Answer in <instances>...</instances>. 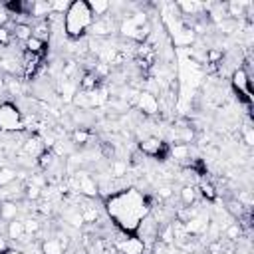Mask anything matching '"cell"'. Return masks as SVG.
Listing matches in <instances>:
<instances>
[{
  "mask_svg": "<svg viewBox=\"0 0 254 254\" xmlns=\"http://www.w3.org/2000/svg\"><path fill=\"white\" fill-rule=\"evenodd\" d=\"M105 206L115 226L125 234H133L139 222L151 212L147 198L137 189H123L109 194L105 198Z\"/></svg>",
  "mask_w": 254,
  "mask_h": 254,
  "instance_id": "obj_1",
  "label": "cell"
},
{
  "mask_svg": "<svg viewBox=\"0 0 254 254\" xmlns=\"http://www.w3.org/2000/svg\"><path fill=\"white\" fill-rule=\"evenodd\" d=\"M93 24V14L85 0H75L69 4L64 16V32L71 40H79Z\"/></svg>",
  "mask_w": 254,
  "mask_h": 254,
  "instance_id": "obj_2",
  "label": "cell"
},
{
  "mask_svg": "<svg viewBox=\"0 0 254 254\" xmlns=\"http://www.w3.org/2000/svg\"><path fill=\"white\" fill-rule=\"evenodd\" d=\"M22 127H24V121H22L20 107L10 101L0 103V129L2 131H18Z\"/></svg>",
  "mask_w": 254,
  "mask_h": 254,
  "instance_id": "obj_3",
  "label": "cell"
},
{
  "mask_svg": "<svg viewBox=\"0 0 254 254\" xmlns=\"http://www.w3.org/2000/svg\"><path fill=\"white\" fill-rule=\"evenodd\" d=\"M139 151L147 157L165 159L169 155V145L159 137H145V139L139 141Z\"/></svg>",
  "mask_w": 254,
  "mask_h": 254,
  "instance_id": "obj_4",
  "label": "cell"
},
{
  "mask_svg": "<svg viewBox=\"0 0 254 254\" xmlns=\"http://www.w3.org/2000/svg\"><path fill=\"white\" fill-rule=\"evenodd\" d=\"M75 181H77V192L85 198H95L99 194V189H97V183L85 173V171H77L75 175Z\"/></svg>",
  "mask_w": 254,
  "mask_h": 254,
  "instance_id": "obj_5",
  "label": "cell"
},
{
  "mask_svg": "<svg viewBox=\"0 0 254 254\" xmlns=\"http://www.w3.org/2000/svg\"><path fill=\"white\" fill-rule=\"evenodd\" d=\"M137 107L143 115H157L159 113V99L151 91H139L137 95Z\"/></svg>",
  "mask_w": 254,
  "mask_h": 254,
  "instance_id": "obj_6",
  "label": "cell"
},
{
  "mask_svg": "<svg viewBox=\"0 0 254 254\" xmlns=\"http://www.w3.org/2000/svg\"><path fill=\"white\" fill-rule=\"evenodd\" d=\"M208 224H210L208 216H202V214H196V216L189 218L187 222H183L185 232H187L189 236H202V234H206Z\"/></svg>",
  "mask_w": 254,
  "mask_h": 254,
  "instance_id": "obj_7",
  "label": "cell"
},
{
  "mask_svg": "<svg viewBox=\"0 0 254 254\" xmlns=\"http://www.w3.org/2000/svg\"><path fill=\"white\" fill-rule=\"evenodd\" d=\"M67 248V236L58 234L56 238H46L40 244V254H65Z\"/></svg>",
  "mask_w": 254,
  "mask_h": 254,
  "instance_id": "obj_8",
  "label": "cell"
},
{
  "mask_svg": "<svg viewBox=\"0 0 254 254\" xmlns=\"http://www.w3.org/2000/svg\"><path fill=\"white\" fill-rule=\"evenodd\" d=\"M89 32L95 36V38H105V36H111L115 32V20L111 16H103V18H95Z\"/></svg>",
  "mask_w": 254,
  "mask_h": 254,
  "instance_id": "obj_9",
  "label": "cell"
},
{
  "mask_svg": "<svg viewBox=\"0 0 254 254\" xmlns=\"http://www.w3.org/2000/svg\"><path fill=\"white\" fill-rule=\"evenodd\" d=\"M46 151V145H44V139L40 135H32L24 141V147H22V153L32 157V159H38L42 153Z\"/></svg>",
  "mask_w": 254,
  "mask_h": 254,
  "instance_id": "obj_10",
  "label": "cell"
},
{
  "mask_svg": "<svg viewBox=\"0 0 254 254\" xmlns=\"http://www.w3.org/2000/svg\"><path fill=\"white\" fill-rule=\"evenodd\" d=\"M117 248L121 250V254H143L145 252V244L137 238V236H127L119 240Z\"/></svg>",
  "mask_w": 254,
  "mask_h": 254,
  "instance_id": "obj_11",
  "label": "cell"
},
{
  "mask_svg": "<svg viewBox=\"0 0 254 254\" xmlns=\"http://www.w3.org/2000/svg\"><path fill=\"white\" fill-rule=\"evenodd\" d=\"M50 14H52V2H46V0H34L32 2V12H30L32 18L46 20Z\"/></svg>",
  "mask_w": 254,
  "mask_h": 254,
  "instance_id": "obj_12",
  "label": "cell"
},
{
  "mask_svg": "<svg viewBox=\"0 0 254 254\" xmlns=\"http://www.w3.org/2000/svg\"><path fill=\"white\" fill-rule=\"evenodd\" d=\"M18 212H20V206L14 200H0V220H6V222L16 220Z\"/></svg>",
  "mask_w": 254,
  "mask_h": 254,
  "instance_id": "obj_13",
  "label": "cell"
},
{
  "mask_svg": "<svg viewBox=\"0 0 254 254\" xmlns=\"http://www.w3.org/2000/svg\"><path fill=\"white\" fill-rule=\"evenodd\" d=\"M77 85H79V83L73 81V77H71V79L64 77V81H62V85H60V95H62L64 103H71L73 95L77 93Z\"/></svg>",
  "mask_w": 254,
  "mask_h": 254,
  "instance_id": "obj_14",
  "label": "cell"
},
{
  "mask_svg": "<svg viewBox=\"0 0 254 254\" xmlns=\"http://www.w3.org/2000/svg\"><path fill=\"white\" fill-rule=\"evenodd\" d=\"M171 135H173L175 141H179V143H183V145H189V143L194 139V129H192L190 125H181V127L173 129Z\"/></svg>",
  "mask_w": 254,
  "mask_h": 254,
  "instance_id": "obj_15",
  "label": "cell"
},
{
  "mask_svg": "<svg viewBox=\"0 0 254 254\" xmlns=\"http://www.w3.org/2000/svg\"><path fill=\"white\" fill-rule=\"evenodd\" d=\"M32 36L42 40V42H48L52 36V28H50L48 20H36V24L32 26Z\"/></svg>",
  "mask_w": 254,
  "mask_h": 254,
  "instance_id": "obj_16",
  "label": "cell"
},
{
  "mask_svg": "<svg viewBox=\"0 0 254 254\" xmlns=\"http://www.w3.org/2000/svg\"><path fill=\"white\" fill-rule=\"evenodd\" d=\"M62 216H64V222H67V224H71V226H75V228H79V226L83 224L81 210L75 208V206H67V208H64Z\"/></svg>",
  "mask_w": 254,
  "mask_h": 254,
  "instance_id": "obj_17",
  "label": "cell"
},
{
  "mask_svg": "<svg viewBox=\"0 0 254 254\" xmlns=\"http://www.w3.org/2000/svg\"><path fill=\"white\" fill-rule=\"evenodd\" d=\"M87 4H89V10H91V14H93V20L107 16V12L111 10V4L105 2V0H91V2H87Z\"/></svg>",
  "mask_w": 254,
  "mask_h": 254,
  "instance_id": "obj_18",
  "label": "cell"
},
{
  "mask_svg": "<svg viewBox=\"0 0 254 254\" xmlns=\"http://www.w3.org/2000/svg\"><path fill=\"white\" fill-rule=\"evenodd\" d=\"M169 155H171L175 161H179V163H185V161L189 159V155H190V149H189V145H183V143H175L173 147H169Z\"/></svg>",
  "mask_w": 254,
  "mask_h": 254,
  "instance_id": "obj_19",
  "label": "cell"
},
{
  "mask_svg": "<svg viewBox=\"0 0 254 254\" xmlns=\"http://www.w3.org/2000/svg\"><path fill=\"white\" fill-rule=\"evenodd\" d=\"M99 87V79L95 77V73L93 71H85L83 75H81V79H79V89H83V91H93V89H97Z\"/></svg>",
  "mask_w": 254,
  "mask_h": 254,
  "instance_id": "obj_20",
  "label": "cell"
},
{
  "mask_svg": "<svg viewBox=\"0 0 254 254\" xmlns=\"http://www.w3.org/2000/svg\"><path fill=\"white\" fill-rule=\"evenodd\" d=\"M12 36H16V40H22V42H28L32 38V26L26 24V22H16L14 24V30H12Z\"/></svg>",
  "mask_w": 254,
  "mask_h": 254,
  "instance_id": "obj_21",
  "label": "cell"
},
{
  "mask_svg": "<svg viewBox=\"0 0 254 254\" xmlns=\"http://www.w3.org/2000/svg\"><path fill=\"white\" fill-rule=\"evenodd\" d=\"M26 232H24V222L22 220H10L8 222V238H12V240H22V236H24Z\"/></svg>",
  "mask_w": 254,
  "mask_h": 254,
  "instance_id": "obj_22",
  "label": "cell"
},
{
  "mask_svg": "<svg viewBox=\"0 0 254 254\" xmlns=\"http://www.w3.org/2000/svg\"><path fill=\"white\" fill-rule=\"evenodd\" d=\"M26 52L36 54V56H42V54L46 52V42H42V40H38V38L32 36V38L26 42Z\"/></svg>",
  "mask_w": 254,
  "mask_h": 254,
  "instance_id": "obj_23",
  "label": "cell"
},
{
  "mask_svg": "<svg viewBox=\"0 0 254 254\" xmlns=\"http://www.w3.org/2000/svg\"><path fill=\"white\" fill-rule=\"evenodd\" d=\"M181 200H183L187 206H190V204L196 200V187H192V185L183 187V189H181Z\"/></svg>",
  "mask_w": 254,
  "mask_h": 254,
  "instance_id": "obj_24",
  "label": "cell"
},
{
  "mask_svg": "<svg viewBox=\"0 0 254 254\" xmlns=\"http://www.w3.org/2000/svg\"><path fill=\"white\" fill-rule=\"evenodd\" d=\"M224 238H228L230 242H238V238H242V226L236 222H230L224 230Z\"/></svg>",
  "mask_w": 254,
  "mask_h": 254,
  "instance_id": "obj_25",
  "label": "cell"
},
{
  "mask_svg": "<svg viewBox=\"0 0 254 254\" xmlns=\"http://www.w3.org/2000/svg\"><path fill=\"white\" fill-rule=\"evenodd\" d=\"M18 177V173L10 167H0V189L2 187H8L10 183H14V179Z\"/></svg>",
  "mask_w": 254,
  "mask_h": 254,
  "instance_id": "obj_26",
  "label": "cell"
},
{
  "mask_svg": "<svg viewBox=\"0 0 254 254\" xmlns=\"http://www.w3.org/2000/svg\"><path fill=\"white\" fill-rule=\"evenodd\" d=\"M54 163H56V155H54L52 151H44V153L36 159V165H38V167H42V169H46V171H48V169H52V165H54Z\"/></svg>",
  "mask_w": 254,
  "mask_h": 254,
  "instance_id": "obj_27",
  "label": "cell"
},
{
  "mask_svg": "<svg viewBox=\"0 0 254 254\" xmlns=\"http://www.w3.org/2000/svg\"><path fill=\"white\" fill-rule=\"evenodd\" d=\"M198 189H200V194H202L206 200H216V194H218V192H216V189H214L208 181H202Z\"/></svg>",
  "mask_w": 254,
  "mask_h": 254,
  "instance_id": "obj_28",
  "label": "cell"
},
{
  "mask_svg": "<svg viewBox=\"0 0 254 254\" xmlns=\"http://www.w3.org/2000/svg\"><path fill=\"white\" fill-rule=\"evenodd\" d=\"M71 139H73V143H77V145H85V143H89L91 135H89V131H87V129L79 127V129H75V131H73Z\"/></svg>",
  "mask_w": 254,
  "mask_h": 254,
  "instance_id": "obj_29",
  "label": "cell"
},
{
  "mask_svg": "<svg viewBox=\"0 0 254 254\" xmlns=\"http://www.w3.org/2000/svg\"><path fill=\"white\" fill-rule=\"evenodd\" d=\"M22 222H24V232H26L28 236H32V234H36V232L40 230V222H38V218L28 216V218H24Z\"/></svg>",
  "mask_w": 254,
  "mask_h": 254,
  "instance_id": "obj_30",
  "label": "cell"
},
{
  "mask_svg": "<svg viewBox=\"0 0 254 254\" xmlns=\"http://www.w3.org/2000/svg\"><path fill=\"white\" fill-rule=\"evenodd\" d=\"M69 4H71V2H67V0H56V2H52V14L65 16V12H67Z\"/></svg>",
  "mask_w": 254,
  "mask_h": 254,
  "instance_id": "obj_31",
  "label": "cell"
},
{
  "mask_svg": "<svg viewBox=\"0 0 254 254\" xmlns=\"http://www.w3.org/2000/svg\"><path fill=\"white\" fill-rule=\"evenodd\" d=\"M24 196H26L28 200H38V198H42V189L28 183V187L24 189Z\"/></svg>",
  "mask_w": 254,
  "mask_h": 254,
  "instance_id": "obj_32",
  "label": "cell"
},
{
  "mask_svg": "<svg viewBox=\"0 0 254 254\" xmlns=\"http://www.w3.org/2000/svg\"><path fill=\"white\" fill-rule=\"evenodd\" d=\"M127 173V163L125 161H115L111 165V177H123Z\"/></svg>",
  "mask_w": 254,
  "mask_h": 254,
  "instance_id": "obj_33",
  "label": "cell"
},
{
  "mask_svg": "<svg viewBox=\"0 0 254 254\" xmlns=\"http://www.w3.org/2000/svg\"><path fill=\"white\" fill-rule=\"evenodd\" d=\"M240 135H242V139H244V143H246L248 147L254 145V131H252L250 125H244V127L240 129Z\"/></svg>",
  "mask_w": 254,
  "mask_h": 254,
  "instance_id": "obj_34",
  "label": "cell"
},
{
  "mask_svg": "<svg viewBox=\"0 0 254 254\" xmlns=\"http://www.w3.org/2000/svg\"><path fill=\"white\" fill-rule=\"evenodd\" d=\"M10 42H12V32L6 26H0V48L2 46H8Z\"/></svg>",
  "mask_w": 254,
  "mask_h": 254,
  "instance_id": "obj_35",
  "label": "cell"
},
{
  "mask_svg": "<svg viewBox=\"0 0 254 254\" xmlns=\"http://www.w3.org/2000/svg\"><path fill=\"white\" fill-rule=\"evenodd\" d=\"M171 194H173V189L169 185H161L157 189V198H171Z\"/></svg>",
  "mask_w": 254,
  "mask_h": 254,
  "instance_id": "obj_36",
  "label": "cell"
},
{
  "mask_svg": "<svg viewBox=\"0 0 254 254\" xmlns=\"http://www.w3.org/2000/svg\"><path fill=\"white\" fill-rule=\"evenodd\" d=\"M4 252H8V242H6V238L0 236V254H4Z\"/></svg>",
  "mask_w": 254,
  "mask_h": 254,
  "instance_id": "obj_37",
  "label": "cell"
},
{
  "mask_svg": "<svg viewBox=\"0 0 254 254\" xmlns=\"http://www.w3.org/2000/svg\"><path fill=\"white\" fill-rule=\"evenodd\" d=\"M4 254H24L22 250H8V252H4Z\"/></svg>",
  "mask_w": 254,
  "mask_h": 254,
  "instance_id": "obj_38",
  "label": "cell"
},
{
  "mask_svg": "<svg viewBox=\"0 0 254 254\" xmlns=\"http://www.w3.org/2000/svg\"><path fill=\"white\" fill-rule=\"evenodd\" d=\"M232 254H242V252H232Z\"/></svg>",
  "mask_w": 254,
  "mask_h": 254,
  "instance_id": "obj_39",
  "label": "cell"
}]
</instances>
